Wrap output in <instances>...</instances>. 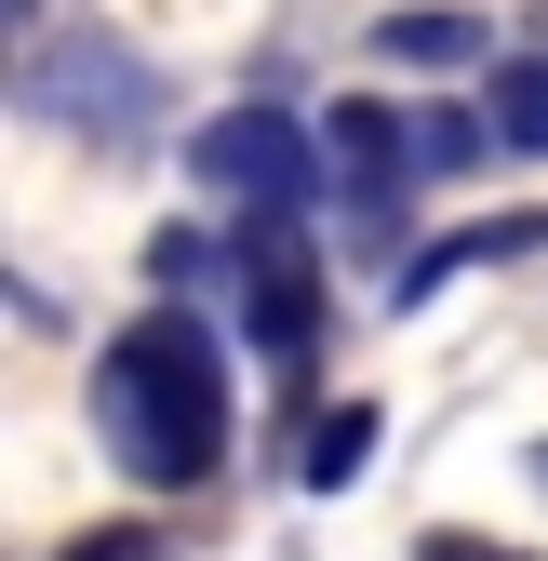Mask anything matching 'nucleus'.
Listing matches in <instances>:
<instances>
[{
	"label": "nucleus",
	"mask_w": 548,
	"mask_h": 561,
	"mask_svg": "<svg viewBox=\"0 0 548 561\" xmlns=\"http://www.w3.org/2000/svg\"><path fill=\"white\" fill-rule=\"evenodd\" d=\"M94 428H107V455L148 481V495L215 481V455H228V362H215V334H201L187 308H148L134 334H107Z\"/></svg>",
	"instance_id": "f257e3e1"
},
{
	"label": "nucleus",
	"mask_w": 548,
	"mask_h": 561,
	"mask_svg": "<svg viewBox=\"0 0 548 561\" xmlns=\"http://www.w3.org/2000/svg\"><path fill=\"white\" fill-rule=\"evenodd\" d=\"M187 174L215 187L241 228H254V215H308V201H321V134H308L295 107H228V121H201Z\"/></svg>",
	"instance_id": "f03ea898"
},
{
	"label": "nucleus",
	"mask_w": 548,
	"mask_h": 561,
	"mask_svg": "<svg viewBox=\"0 0 548 561\" xmlns=\"http://www.w3.org/2000/svg\"><path fill=\"white\" fill-rule=\"evenodd\" d=\"M27 107H41V121H67V134H148V121H161V67L134 54L121 27L27 41Z\"/></svg>",
	"instance_id": "7ed1b4c3"
},
{
	"label": "nucleus",
	"mask_w": 548,
	"mask_h": 561,
	"mask_svg": "<svg viewBox=\"0 0 548 561\" xmlns=\"http://www.w3.org/2000/svg\"><path fill=\"white\" fill-rule=\"evenodd\" d=\"M321 174L349 201V228H388L401 187H415V107H375V94L321 107Z\"/></svg>",
	"instance_id": "20e7f679"
},
{
	"label": "nucleus",
	"mask_w": 548,
	"mask_h": 561,
	"mask_svg": "<svg viewBox=\"0 0 548 561\" xmlns=\"http://www.w3.org/2000/svg\"><path fill=\"white\" fill-rule=\"evenodd\" d=\"M241 321H254V347H282V362L321 347V267H308L295 215H254L241 228Z\"/></svg>",
	"instance_id": "39448f33"
},
{
	"label": "nucleus",
	"mask_w": 548,
	"mask_h": 561,
	"mask_svg": "<svg viewBox=\"0 0 548 561\" xmlns=\"http://www.w3.org/2000/svg\"><path fill=\"white\" fill-rule=\"evenodd\" d=\"M509 254H548V215H482V228H455V241H429V254H401L388 308H429L442 280H468V267H509Z\"/></svg>",
	"instance_id": "423d86ee"
},
{
	"label": "nucleus",
	"mask_w": 548,
	"mask_h": 561,
	"mask_svg": "<svg viewBox=\"0 0 548 561\" xmlns=\"http://www.w3.org/2000/svg\"><path fill=\"white\" fill-rule=\"evenodd\" d=\"M362 455H375V414H362V401H334V414H308L295 481H308V495H349V481H362Z\"/></svg>",
	"instance_id": "0eeeda50"
},
{
	"label": "nucleus",
	"mask_w": 548,
	"mask_h": 561,
	"mask_svg": "<svg viewBox=\"0 0 548 561\" xmlns=\"http://www.w3.org/2000/svg\"><path fill=\"white\" fill-rule=\"evenodd\" d=\"M482 121H495V148H548V54L482 67Z\"/></svg>",
	"instance_id": "6e6552de"
},
{
	"label": "nucleus",
	"mask_w": 548,
	"mask_h": 561,
	"mask_svg": "<svg viewBox=\"0 0 548 561\" xmlns=\"http://www.w3.org/2000/svg\"><path fill=\"white\" fill-rule=\"evenodd\" d=\"M375 54L388 67H468L482 54V14H375Z\"/></svg>",
	"instance_id": "1a4fd4ad"
},
{
	"label": "nucleus",
	"mask_w": 548,
	"mask_h": 561,
	"mask_svg": "<svg viewBox=\"0 0 548 561\" xmlns=\"http://www.w3.org/2000/svg\"><path fill=\"white\" fill-rule=\"evenodd\" d=\"M482 134H495V121H468V107H415V174H468Z\"/></svg>",
	"instance_id": "9d476101"
},
{
	"label": "nucleus",
	"mask_w": 548,
	"mask_h": 561,
	"mask_svg": "<svg viewBox=\"0 0 548 561\" xmlns=\"http://www.w3.org/2000/svg\"><path fill=\"white\" fill-rule=\"evenodd\" d=\"M67 561H174L148 522H121V535H81V548H67Z\"/></svg>",
	"instance_id": "9b49d317"
},
{
	"label": "nucleus",
	"mask_w": 548,
	"mask_h": 561,
	"mask_svg": "<svg viewBox=\"0 0 548 561\" xmlns=\"http://www.w3.org/2000/svg\"><path fill=\"white\" fill-rule=\"evenodd\" d=\"M415 561H509V548H482V535H429Z\"/></svg>",
	"instance_id": "f8f14e48"
},
{
	"label": "nucleus",
	"mask_w": 548,
	"mask_h": 561,
	"mask_svg": "<svg viewBox=\"0 0 548 561\" xmlns=\"http://www.w3.org/2000/svg\"><path fill=\"white\" fill-rule=\"evenodd\" d=\"M535 481H548V442H535Z\"/></svg>",
	"instance_id": "ddd939ff"
}]
</instances>
